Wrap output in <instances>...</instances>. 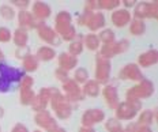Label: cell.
Instances as JSON below:
<instances>
[{"instance_id": "cell-9", "label": "cell", "mask_w": 158, "mask_h": 132, "mask_svg": "<svg viewBox=\"0 0 158 132\" xmlns=\"http://www.w3.org/2000/svg\"><path fill=\"white\" fill-rule=\"evenodd\" d=\"M61 90H63L64 97L67 98L71 104H78V102H81V101H85V98H86L83 91H82V86L78 85L77 82H74L71 78L63 83Z\"/></svg>"}, {"instance_id": "cell-37", "label": "cell", "mask_w": 158, "mask_h": 132, "mask_svg": "<svg viewBox=\"0 0 158 132\" xmlns=\"http://www.w3.org/2000/svg\"><path fill=\"white\" fill-rule=\"evenodd\" d=\"M126 132H153L150 127H144V125H139L136 123H130L124 128Z\"/></svg>"}, {"instance_id": "cell-35", "label": "cell", "mask_w": 158, "mask_h": 132, "mask_svg": "<svg viewBox=\"0 0 158 132\" xmlns=\"http://www.w3.org/2000/svg\"><path fill=\"white\" fill-rule=\"evenodd\" d=\"M55 89H56V87H42L41 90L38 91L37 97H38V98H40V100H41L42 102H44V104L49 105V102H51L52 95H53Z\"/></svg>"}, {"instance_id": "cell-17", "label": "cell", "mask_w": 158, "mask_h": 132, "mask_svg": "<svg viewBox=\"0 0 158 132\" xmlns=\"http://www.w3.org/2000/svg\"><path fill=\"white\" fill-rule=\"evenodd\" d=\"M57 64H59V68H60V70L70 72L78 67L79 60H78V57H75V56H71L68 52H61V53L57 56Z\"/></svg>"}, {"instance_id": "cell-43", "label": "cell", "mask_w": 158, "mask_h": 132, "mask_svg": "<svg viewBox=\"0 0 158 132\" xmlns=\"http://www.w3.org/2000/svg\"><path fill=\"white\" fill-rule=\"evenodd\" d=\"M85 11H98V6H97V0H89L85 3Z\"/></svg>"}, {"instance_id": "cell-26", "label": "cell", "mask_w": 158, "mask_h": 132, "mask_svg": "<svg viewBox=\"0 0 158 132\" xmlns=\"http://www.w3.org/2000/svg\"><path fill=\"white\" fill-rule=\"evenodd\" d=\"M35 93L33 91V87H19V101L23 106H30L34 101Z\"/></svg>"}, {"instance_id": "cell-44", "label": "cell", "mask_w": 158, "mask_h": 132, "mask_svg": "<svg viewBox=\"0 0 158 132\" xmlns=\"http://www.w3.org/2000/svg\"><path fill=\"white\" fill-rule=\"evenodd\" d=\"M11 132H29V128L22 123H16L14 127L11 128Z\"/></svg>"}, {"instance_id": "cell-28", "label": "cell", "mask_w": 158, "mask_h": 132, "mask_svg": "<svg viewBox=\"0 0 158 132\" xmlns=\"http://www.w3.org/2000/svg\"><path fill=\"white\" fill-rule=\"evenodd\" d=\"M147 10H149V2H139L134 7V19L144 21L147 18Z\"/></svg>"}, {"instance_id": "cell-2", "label": "cell", "mask_w": 158, "mask_h": 132, "mask_svg": "<svg viewBox=\"0 0 158 132\" xmlns=\"http://www.w3.org/2000/svg\"><path fill=\"white\" fill-rule=\"evenodd\" d=\"M26 75V72L21 68H15L8 65L7 63H0V93H8L11 91L12 86L19 85Z\"/></svg>"}, {"instance_id": "cell-33", "label": "cell", "mask_w": 158, "mask_h": 132, "mask_svg": "<svg viewBox=\"0 0 158 132\" xmlns=\"http://www.w3.org/2000/svg\"><path fill=\"white\" fill-rule=\"evenodd\" d=\"M98 38H100V42L102 45H108V44H112V42L116 41V34L112 29H102L100 31V34H97Z\"/></svg>"}, {"instance_id": "cell-4", "label": "cell", "mask_w": 158, "mask_h": 132, "mask_svg": "<svg viewBox=\"0 0 158 132\" xmlns=\"http://www.w3.org/2000/svg\"><path fill=\"white\" fill-rule=\"evenodd\" d=\"M140 110H142V101L138 100L120 101V104L114 109V118H117L118 121H132Z\"/></svg>"}, {"instance_id": "cell-39", "label": "cell", "mask_w": 158, "mask_h": 132, "mask_svg": "<svg viewBox=\"0 0 158 132\" xmlns=\"http://www.w3.org/2000/svg\"><path fill=\"white\" fill-rule=\"evenodd\" d=\"M8 3H11L12 7H16V8H19V11H22V10H27L31 2L30 0H11Z\"/></svg>"}, {"instance_id": "cell-34", "label": "cell", "mask_w": 158, "mask_h": 132, "mask_svg": "<svg viewBox=\"0 0 158 132\" xmlns=\"http://www.w3.org/2000/svg\"><path fill=\"white\" fill-rule=\"evenodd\" d=\"M105 130L108 132H126L121 121H118L117 118H114V117H110L105 121Z\"/></svg>"}, {"instance_id": "cell-12", "label": "cell", "mask_w": 158, "mask_h": 132, "mask_svg": "<svg viewBox=\"0 0 158 132\" xmlns=\"http://www.w3.org/2000/svg\"><path fill=\"white\" fill-rule=\"evenodd\" d=\"M132 21V14L130 12V10L126 8H117L114 11H112L110 14V22L114 27L121 29L130 25V22Z\"/></svg>"}, {"instance_id": "cell-46", "label": "cell", "mask_w": 158, "mask_h": 132, "mask_svg": "<svg viewBox=\"0 0 158 132\" xmlns=\"http://www.w3.org/2000/svg\"><path fill=\"white\" fill-rule=\"evenodd\" d=\"M78 132H95L94 128H87V127H81Z\"/></svg>"}, {"instance_id": "cell-7", "label": "cell", "mask_w": 158, "mask_h": 132, "mask_svg": "<svg viewBox=\"0 0 158 132\" xmlns=\"http://www.w3.org/2000/svg\"><path fill=\"white\" fill-rule=\"evenodd\" d=\"M35 30H37V34L41 41H44L45 44H48V47H59L61 44V39L57 35L52 27L45 23V22H38L37 26H35Z\"/></svg>"}, {"instance_id": "cell-18", "label": "cell", "mask_w": 158, "mask_h": 132, "mask_svg": "<svg viewBox=\"0 0 158 132\" xmlns=\"http://www.w3.org/2000/svg\"><path fill=\"white\" fill-rule=\"evenodd\" d=\"M18 26L19 29H25V30H31V29H35V26H37L38 22L34 19V16L29 10H22V11H19L18 14Z\"/></svg>"}, {"instance_id": "cell-45", "label": "cell", "mask_w": 158, "mask_h": 132, "mask_svg": "<svg viewBox=\"0 0 158 132\" xmlns=\"http://www.w3.org/2000/svg\"><path fill=\"white\" fill-rule=\"evenodd\" d=\"M121 4L124 6V8L128 10L131 7H135V4H136V0H123L121 2Z\"/></svg>"}, {"instance_id": "cell-48", "label": "cell", "mask_w": 158, "mask_h": 132, "mask_svg": "<svg viewBox=\"0 0 158 132\" xmlns=\"http://www.w3.org/2000/svg\"><path fill=\"white\" fill-rule=\"evenodd\" d=\"M4 114H6V109L3 108V106H0V118L4 117Z\"/></svg>"}, {"instance_id": "cell-16", "label": "cell", "mask_w": 158, "mask_h": 132, "mask_svg": "<svg viewBox=\"0 0 158 132\" xmlns=\"http://www.w3.org/2000/svg\"><path fill=\"white\" fill-rule=\"evenodd\" d=\"M158 63V51L154 48L143 52L138 57V65L139 68H150Z\"/></svg>"}, {"instance_id": "cell-3", "label": "cell", "mask_w": 158, "mask_h": 132, "mask_svg": "<svg viewBox=\"0 0 158 132\" xmlns=\"http://www.w3.org/2000/svg\"><path fill=\"white\" fill-rule=\"evenodd\" d=\"M49 105H51L52 112L55 113L56 118L68 120V118L72 116V104L64 97V94L61 93L57 87L55 89L53 95H52Z\"/></svg>"}, {"instance_id": "cell-13", "label": "cell", "mask_w": 158, "mask_h": 132, "mask_svg": "<svg viewBox=\"0 0 158 132\" xmlns=\"http://www.w3.org/2000/svg\"><path fill=\"white\" fill-rule=\"evenodd\" d=\"M105 25H106V18H105V14L101 11H94L89 15V19L86 22V26L90 33H97L101 31L102 29H105Z\"/></svg>"}, {"instance_id": "cell-15", "label": "cell", "mask_w": 158, "mask_h": 132, "mask_svg": "<svg viewBox=\"0 0 158 132\" xmlns=\"http://www.w3.org/2000/svg\"><path fill=\"white\" fill-rule=\"evenodd\" d=\"M101 94L104 97V101L105 104L108 105V108L114 110L117 108V105L120 104V98H118V93H117V89L116 86L113 85H105L104 89L101 90Z\"/></svg>"}, {"instance_id": "cell-6", "label": "cell", "mask_w": 158, "mask_h": 132, "mask_svg": "<svg viewBox=\"0 0 158 132\" xmlns=\"http://www.w3.org/2000/svg\"><path fill=\"white\" fill-rule=\"evenodd\" d=\"M110 71H112V63L108 59L101 57L100 55L95 56V75L94 80L100 85H108L110 80Z\"/></svg>"}, {"instance_id": "cell-24", "label": "cell", "mask_w": 158, "mask_h": 132, "mask_svg": "<svg viewBox=\"0 0 158 132\" xmlns=\"http://www.w3.org/2000/svg\"><path fill=\"white\" fill-rule=\"evenodd\" d=\"M85 51V47H83V34H77L74 41L70 42L68 45V53L71 56H75L78 57L79 55H82V52Z\"/></svg>"}, {"instance_id": "cell-14", "label": "cell", "mask_w": 158, "mask_h": 132, "mask_svg": "<svg viewBox=\"0 0 158 132\" xmlns=\"http://www.w3.org/2000/svg\"><path fill=\"white\" fill-rule=\"evenodd\" d=\"M31 14L37 22H45L52 15V8L45 2H33L31 3Z\"/></svg>"}, {"instance_id": "cell-10", "label": "cell", "mask_w": 158, "mask_h": 132, "mask_svg": "<svg viewBox=\"0 0 158 132\" xmlns=\"http://www.w3.org/2000/svg\"><path fill=\"white\" fill-rule=\"evenodd\" d=\"M105 117H106V114H105V112L100 108L86 109L81 117V124H82V127L94 128V125L102 123L105 120Z\"/></svg>"}, {"instance_id": "cell-21", "label": "cell", "mask_w": 158, "mask_h": 132, "mask_svg": "<svg viewBox=\"0 0 158 132\" xmlns=\"http://www.w3.org/2000/svg\"><path fill=\"white\" fill-rule=\"evenodd\" d=\"M83 47L90 52H98V49L101 47V42H100L98 35L94 34V33L83 34Z\"/></svg>"}, {"instance_id": "cell-41", "label": "cell", "mask_w": 158, "mask_h": 132, "mask_svg": "<svg viewBox=\"0 0 158 132\" xmlns=\"http://www.w3.org/2000/svg\"><path fill=\"white\" fill-rule=\"evenodd\" d=\"M29 55H31L30 52V48L29 47H25V48H16L15 51V57L19 59V60H23L25 57H27Z\"/></svg>"}, {"instance_id": "cell-1", "label": "cell", "mask_w": 158, "mask_h": 132, "mask_svg": "<svg viewBox=\"0 0 158 132\" xmlns=\"http://www.w3.org/2000/svg\"><path fill=\"white\" fill-rule=\"evenodd\" d=\"M53 30L57 33V35L60 37L61 41H65L70 44L71 41H74L77 37V29L72 25V15L65 10L59 11L55 16V29Z\"/></svg>"}, {"instance_id": "cell-5", "label": "cell", "mask_w": 158, "mask_h": 132, "mask_svg": "<svg viewBox=\"0 0 158 132\" xmlns=\"http://www.w3.org/2000/svg\"><path fill=\"white\" fill-rule=\"evenodd\" d=\"M154 91H156L154 83L150 79L144 78L126 91V100H147L154 94Z\"/></svg>"}, {"instance_id": "cell-32", "label": "cell", "mask_w": 158, "mask_h": 132, "mask_svg": "<svg viewBox=\"0 0 158 132\" xmlns=\"http://www.w3.org/2000/svg\"><path fill=\"white\" fill-rule=\"evenodd\" d=\"M89 79H90V76H89V71L86 70V68L79 67V68H75V70H74L72 80L77 82L78 85H85Z\"/></svg>"}, {"instance_id": "cell-50", "label": "cell", "mask_w": 158, "mask_h": 132, "mask_svg": "<svg viewBox=\"0 0 158 132\" xmlns=\"http://www.w3.org/2000/svg\"><path fill=\"white\" fill-rule=\"evenodd\" d=\"M33 132H44V131H41V130H34Z\"/></svg>"}, {"instance_id": "cell-31", "label": "cell", "mask_w": 158, "mask_h": 132, "mask_svg": "<svg viewBox=\"0 0 158 132\" xmlns=\"http://www.w3.org/2000/svg\"><path fill=\"white\" fill-rule=\"evenodd\" d=\"M0 16H2L4 21H14L15 16H16V11L15 8L12 7L11 4H7V3H4V4L0 6Z\"/></svg>"}, {"instance_id": "cell-49", "label": "cell", "mask_w": 158, "mask_h": 132, "mask_svg": "<svg viewBox=\"0 0 158 132\" xmlns=\"http://www.w3.org/2000/svg\"><path fill=\"white\" fill-rule=\"evenodd\" d=\"M53 132H67V131H65V128H63V127H60V125H59V127L56 128Z\"/></svg>"}, {"instance_id": "cell-19", "label": "cell", "mask_w": 158, "mask_h": 132, "mask_svg": "<svg viewBox=\"0 0 158 132\" xmlns=\"http://www.w3.org/2000/svg\"><path fill=\"white\" fill-rule=\"evenodd\" d=\"M82 91H83L85 97L97 98L101 94V85L98 82H95L94 79H89L82 87Z\"/></svg>"}, {"instance_id": "cell-30", "label": "cell", "mask_w": 158, "mask_h": 132, "mask_svg": "<svg viewBox=\"0 0 158 132\" xmlns=\"http://www.w3.org/2000/svg\"><path fill=\"white\" fill-rule=\"evenodd\" d=\"M110 47H112V52H113V56H116V55H123V53H126L128 49H130V41H128V39H126V38L118 39V41L112 42Z\"/></svg>"}, {"instance_id": "cell-38", "label": "cell", "mask_w": 158, "mask_h": 132, "mask_svg": "<svg viewBox=\"0 0 158 132\" xmlns=\"http://www.w3.org/2000/svg\"><path fill=\"white\" fill-rule=\"evenodd\" d=\"M158 18V4L156 2H149V10H147V19Z\"/></svg>"}, {"instance_id": "cell-29", "label": "cell", "mask_w": 158, "mask_h": 132, "mask_svg": "<svg viewBox=\"0 0 158 132\" xmlns=\"http://www.w3.org/2000/svg\"><path fill=\"white\" fill-rule=\"evenodd\" d=\"M120 0H97L98 11H114L120 7Z\"/></svg>"}, {"instance_id": "cell-25", "label": "cell", "mask_w": 158, "mask_h": 132, "mask_svg": "<svg viewBox=\"0 0 158 132\" xmlns=\"http://www.w3.org/2000/svg\"><path fill=\"white\" fill-rule=\"evenodd\" d=\"M128 29H130V33L135 37H142V35L146 34L147 26L144 23V21H139V19H134L130 22L128 25Z\"/></svg>"}, {"instance_id": "cell-8", "label": "cell", "mask_w": 158, "mask_h": 132, "mask_svg": "<svg viewBox=\"0 0 158 132\" xmlns=\"http://www.w3.org/2000/svg\"><path fill=\"white\" fill-rule=\"evenodd\" d=\"M34 124L44 132H53L56 128L59 127L56 117L52 116V113L48 109L37 112V113L34 114Z\"/></svg>"}, {"instance_id": "cell-40", "label": "cell", "mask_w": 158, "mask_h": 132, "mask_svg": "<svg viewBox=\"0 0 158 132\" xmlns=\"http://www.w3.org/2000/svg\"><path fill=\"white\" fill-rule=\"evenodd\" d=\"M55 78L57 79L59 82L64 83V82H67L68 79H70V74H68L67 71H64V70H60V68H56V70H55Z\"/></svg>"}, {"instance_id": "cell-22", "label": "cell", "mask_w": 158, "mask_h": 132, "mask_svg": "<svg viewBox=\"0 0 158 132\" xmlns=\"http://www.w3.org/2000/svg\"><path fill=\"white\" fill-rule=\"evenodd\" d=\"M12 41H14L16 48H25L27 47L29 42V31L25 29H15L12 33Z\"/></svg>"}, {"instance_id": "cell-36", "label": "cell", "mask_w": 158, "mask_h": 132, "mask_svg": "<svg viewBox=\"0 0 158 132\" xmlns=\"http://www.w3.org/2000/svg\"><path fill=\"white\" fill-rule=\"evenodd\" d=\"M12 41V31L7 26H0V44H8Z\"/></svg>"}, {"instance_id": "cell-23", "label": "cell", "mask_w": 158, "mask_h": 132, "mask_svg": "<svg viewBox=\"0 0 158 132\" xmlns=\"http://www.w3.org/2000/svg\"><path fill=\"white\" fill-rule=\"evenodd\" d=\"M138 114H139V116H138L136 124L144 125V127H150V125L154 123V120L157 118L156 110H151V109H144V110H140Z\"/></svg>"}, {"instance_id": "cell-47", "label": "cell", "mask_w": 158, "mask_h": 132, "mask_svg": "<svg viewBox=\"0 0 158 132\" xmlns=\"http://www.w3.org/2000/svg\"><path fill=\"white\" fill-rule=\"evenodd\" d=\"M4 60H6V56H4V52L0 49V63H4Z\"/></svg>"}, {"instance_id": "cell-51", "label": "cell", "mask_w": 158, "mask_h": 132, "mask_svg": "<svg viewBox=\"0 0 158 132\" xmlns=\"http://www.w3.org/2000/svg\"><path fill=\"white\" fill-rule=\"evenodd\" d=\"M0 132H2V127H0Z\"/></svg>"}, {"instance_id": "cell-42", "label": "cell", "mask_w": 158, "mask_h": 132, "mask_svg": "<svg viewBox=\"0 0 158 132\" xmlns=\"http://www.w3.org/2000/svg\"><path fill=\"white\" fill-rule=\"evenodd\" d=\"M91 12H93V11H85V10H83V12L78 15L77 23L79 26H86V22H87V19H89V15H90Z\"/></svg>"}, {"instance_id": "cell-20", "label": "cell", "mask_w": 158, "mask_h": 132, "mask_svg": "<svg viewBox=\"0 0 158 132\" xmlns=\"http://www.w3.org/2000/svg\"><path fill=\"white\" fill-rule=\"evenodd\" d=\"M34 56L37 57L38 61H52L56 56H57V53H56L55 48L44 45V47H40L37 49V53H35Z\"/></svg>"}, {"instance_id": "cell-11", "label": "cell", "mask_w": 158, "mask_h": 132, "mask_svg": "<svg viewBox=\"0 0 158 132\" xmlns=\"http://www.w3.org/2000/svg\"><path fill=\"white\" fill-rule=\"evenodd\" d=\"M118 78H120L121 80H130V82L138 83V82H140L142 79H144V75L136 63H128V64L123 65V68L120 70Z\"/></svg>"}, {"instance_id": "cell-27", "label": "cell", "mask_w": 158, "mask_h": 132, "mask_svg": "<svg viewBox=\"0 0 158 132\" xmlns=\"http://www.w3.org/2000/svg\"><path fill=\"white\" fill-rule=\"evenodd\" d=\"M40 61L37 60L34 55H29L27 57H25L22 60V70H23L26 74H31V72H35L38 70Z\"/></svg>"}]
</instances>
